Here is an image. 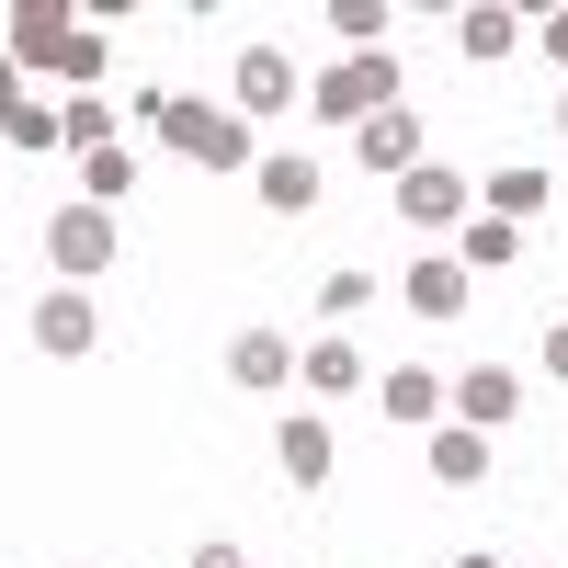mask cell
I'll return each mask as SVG.
<instances>
[{
    "label": "cell",
    "instance_id": "1",
    "mask_svg": "<svg viewBox=\"0 0 568 568\" xmlns=\"http://www.w3.org/2000/svg\"><path fill=\"white\" fill-rule=\"evenodd\" d=\"M387 103H398V58H387V45L307 80V114H318V125H364V114H387Z\"/></svg>",
    "mask_w": 568,
    "mask_h": 568
},
{
    "label": "cell",
    "instance_id": "2",
    "mask_svg": "<svg viewBox=\"0 0 568 568\" xmlns=\"http://www.w3.org/2000/svg\"><path fill=\"white\" fill-rule=\"evenodd\" d=\"M160 136L182 160H205V171H251L262 149H251V125H240V103H160Z\"/></svg>",
    "mask_w": 568,
    "mask_h": 568
},
{
    "label": "cell",
    "instance_id": "3",
    "mask_svg": "<svg viewBox=\"0 0 568 568\" xmlns=\"http://www.w3.org/2000/svg\"><path fill=\"white\" fill-rule=\"evenodd\" d=\"M45 262H58L69 284L114 273V216H103V205H58V216H45Z\"/></svg>",
    "mask_w": 568,
    "mask_h": 568
},
{
    "label": "cell",
    "instance_id": "4",
    "mask_svg": "<svg viewBox=\"0 0 568 568\" xmlns=\"http://www.w3.org/2000/svg\"><path fill=\"white\" fill-rule=\"evenodd\" d=\"M227 91H240V125H262V114H284V103H307V80H296V58L284 45H240V69H227Z\"/></svg>",
    "mask_w": 568,
    "mask_h": 568
},
{
    "label": "cell",
    "instance_id": "5",
    "mask_svg": "<svg viewBox=\"0 0 568 568\" xmlns=\"http://www.w3.org/2000/svg\"><path fill=\"white\" fill-rule=\"evenodd\" d=\"M91 342H103V307H91V284H58V296H34V353L80 364Z\"/></svg>",
    "mask_w": 568,
    "mask_h": 568
},
{
    "label": "cell",
    "instance_id": "6",
    "mask_svg": "<svg viewBox=\"0 0 568 568\" xmlns=\"http://www.w3.org/2000/svg\"><path fill=\"white\" fill-rule=\"evenodd\" d=\"M444 409L466 420V433H500V420L524 409V375L511 364H466V387H444Z\"/></svg>",
    "mask_w": 568,
    "mask_h": 568
},
{
    "label": "cell",
    "instance_id": "7",
    "mask_svg": "<svg viewBox=\"0 0 568 568\" xmlns=\"http://www.w3.org/2000/svg\"><path fill=\"white\" fill-rule=\"evenodd\" d=\"M387 194H398L409 227H466V171H444V160H420L409 182H387Z\"/></svg>",
    "mask_w": 568,
    "mask_h": 568
},
{
    "label": "cell",
    "instance_id": "8",
    "mask_svg": "<svg viewBox=\"0 0 568 568\" xmlns=\"http://www.w3.org/2000/svg\"><path fill=\"white\" fill-rule=\"evenodd\" d=\"M353 160H364V171H387V182H409V171H420V125H409V103L364 114V125H353Z\"/></svg>",
    "mask_w": 568,
    "mask_h": 568
},
{
    "label": "cell",
    "instance_id": "9",
    "mask_svg": "<svg viewBox=\"0 0 568 568\" xmlns=\"http://www.w3.org/2000/svg\"><path fill=\"white\" fill-rule=\"evenodd\" d=\"M398 307H409V318H466V262L420 251V262L398 273Z\"/></svg>",
    "mask_w": 568,
    "mask_h": 568
},
{
    "label": "cell",
    "instance_id": "10",
    "mask_svg": "<svg viewBox=\"0 0 568 568\" xmlns=\"http://www.w3.org/2000/svg\"><path fill=\"white\" fill-rule=\"evenodd\" d=\"M375 409H387L398 433H433V420H444V375H420V364H387V375H375Z\"/></svg>",
    "mask_w": 568,
    "mask_h": 568
},
{
    "label": "cell",
    "instance_id": "11",
    "mask_svg": "<svg viewBox=\"0 0 568 568\" xmlns=\"http://www.w3.org/2000/svg\"><path fill=\"white\" fill-rule=\"evenodd\" d=\"M251 182H262V205H273V216H307V205H318V160H307V149H262Z\"/></svg>",
    "mask_w": 568,
    "mask_h": 568
},
{
    "label": "cell",
    "instance_id": "12",
    "mask_svg": "<svg viewBox=\"0 0 568 568\" xmlns=\"http://www.w3.org/2000/svg\"><path fill=\"white\" fill-rule=\"evenodd\" d=\"M273 455H284V478H296V489H318V478H329V420H307V409H284V433H273Z\"/></svg>",
    "mask_w": 568,
    "mask_h": 568
},
{
    "label": "cell",
    "instance_id": "13",
    "mask_svg": "<svg viewBox=\"0 0 568 568\" xmlns=\"http://www.w3.org/2000/svg\"><path fill=\"white\" fill-rule=\"evenodd\" d=\"M546 194H557V182H546V171H524V160H511V171H489V182H478V205H489L500 227H524V216H546Z\"/></svg>",
    "mask_w": 568,
    "mask_h": 568
},
{
    "label": "cell",
    "instance_id": "14",
    "mask_svg": "<svg viewBox=\"0 0 568 568\" xmlns=\"http://www.w3.org/2000/svg\"><path fill=\"white\" fill-rule=\"evenodd\" d=\"M433 478H444V489H478V478H489V433H466V420H433Z\"/></svg>",
    "mask_w": 568,
    "mask_h": 568
},
{
    "label": "cell",
    "instance_id": "15",
    "mask_svg": "<svg viewBox=\"0 0 568 568\" xmlns=\"http://www.w3.org/2000/svg\"><path fill=\"white\" fill-rule=\"evenodd\" d=\"M69 34H80V23L58 12V0H34V12H12V58H34V69H58V58H69Z\"/></svg>",
    "mask_w": 568,
    "mask_h": 568
},
{
    "label": "cell",
    "instance_id": "16",
    "mask_svg": "<svg viewBox=\"0 0 568 568\" xmlns=\"http://www.w3.org/2000/svg\"><path fill=\"white\" fill-rule=\"evenodd\" d=\"M455 45H466V58H511V45H524V12H500V0H478V12H455Z\"/></svg>",
    "mask_w": 568,
    "mask_h": 568
},
{
    "label": "cell",
    "instance_id": "17",
    "mask_svg": "<svg viewBox=\"0 0 568 568\" xmlns=\"http://www.w3.org/2000/svg\"><path fill=\"white\" fill-rule=\"evenodd\" d=\"M227 375H240V387H284V375H296L284 329H240V342H227Z\"/></svg>",
    "mask_w": 568,
    "mask_h": 568
},
{
    "label": "cell",
    "instance_id": "18",
    "mask_svg": "<svg viewBox=\"0 0 568 568\" xmlns=\"http://www.w3.org/2000/svg\"><path fill=\"white\" fill-rule=\"evenodd\" d=\"M296 375H307L318 398H353V387H364V353L342 342V329H329V342H307V353H296Z\"/></svg>",
    "mask_w": 568,
    "mask_h": 568
},
{
    "label": "cell",
    "instance_id": "19",
    "mask_svg": "<svg viewBox=\"0 0 568 568\" xmlns=\"http://www.w3.org/2000/svg\"><path fill=\"white\" fill-rule=\"evenodd\" d=\"M125 182H136V160H125V149H80V205H114Z\"/></svg>",
    "mask_w": 568,
    "mask_h": 568
},
{
    "label": "cell",
    "instance_id": "20",
    "mask_svg": "<svg viewBox=\"0 0 568 568\" xmlns=\"http://www.w3.org/2000/svg\"><path fill=\"white\" fill-rule=\"evenodd\" d=\"M329 34H342L353 58H375V34H387V0H329Z\"/></svg>",
    "mask_w": 568,
    "mask_h": 568
},
{
    "label": "cell",
    "instance_id": "21",
    "mask_svg": "<svg viewBox=\"0 0 568 568\" xmlns=\"http://www.w3.org/2000/svg\"><path fill=\"white\" fill-rule=\"evenodd\" d=\"M511 251H524V227H500V216H466V273H500Z\"/></svg>",
    "mask_w": 568,
    "mask_h": 568
},
{
    "label": "cell",
    "instance_id": "22",
    "mask_svg": "<svg viewBox=\"0 0 568 568\" xmlns=\"http://www.w3.org/2000/svg\"><path fill=\"white\" fill-rule=\"evenodd\" d=\"M0 136H12V149H69V114H45V103H12V114H0Z\"/></svg>",
    "mask_w": 568,
    "mask_h": 568
},
{
    "label": "cell",
    "instance_id": "23",
    "mask_svg": "<svg viewBox=\"0 0 568 568\" xmlns=\"http://www.w3.org/2000/svg\"><path fill=\"white\" fill-rule=\"evenodd\" d=\"M364 307H375L364 273H329V284H318V318H364Z\"/></svg>",
    "mask_w": 568,
    "mask_h": 568
},
{
    "label": "cell",
    "instance_id": "24",
    "mask_svg": "<svg viewBox=\"0 0 568 568\" xmlns=\"http://www.w3.org/2000/svg\"><path fill=\"white\" fill-rule=\"evenodd\" d=\"M524 34H535V45H546V58L568 69V12H546V23H524Z\"/></svg>",
    "mask_w": 568,
    "mask_h": 568
},
{
    "label": "cell",
    "instance_id": "25",
    "mask_svg": "<svg viewBox=\"0 0 568 568\" xmlns=\"http://www.w3.org/2000/svg\"><path fill=\"white\" fill-rule=\"evenodd\" d=\"M546 375H568V318H546Z\"/></svg>",
    "mask_w": 568,
    "mask_h": 568
},
{
    "label": "cell",
    "instance_id": "26",
    "mask_svg": "<svg viewBox=\"0 0 568 568\" xmlns=\"http://www.w3.org/2000/svg\"><path fill=\"white\" fill-rule=\"evenodd\" d=\"M194 568H240V546H227V535H216V546H194Z\"/></svg>",
    "mask_w": 568,
    "mask_h": 568
},
{
    "label": "cell",
    "instance_id": "27",
    "mask_svg": "<svg viewBox=\"0 0 568 568\" xmlns=\"http://www.w3.org/2000/svg\"><path fill=\"white\" fill-rule=\"evenodd\" d=\"M455 568H500V557H489V546H466V557H455Z\"/></svg>",
    "mask_w": 568,
    "mask_h": 568
},
{
    "label": "cell",
    "instance_id": "28",
    "mask_svg": "<svg viewBox=\"0 0 568 568\" xmlns=\"http://www.w3.org/2000/svg\"><path fill=\"white\" fill-rule=\"evenodd\" d=\"M557 136H568V91H557Z\"/></svg>",
    "mask_w": 568,
    "mask_h": 568
},
{
    "label": "cell",
    "instance_id": "29",
    "mask_svg": "<svg viewBox=\"0 0 568 568\" xmlns=\"http://www.w3.org/2000/svg\"><path fill=\"white\" fill-rule=\"evenodd\" d=\"M0 149H12V136H0Z\"/></svg>",
    "mask_w": 568,
    "mask_h": 568
}]
</instances>
